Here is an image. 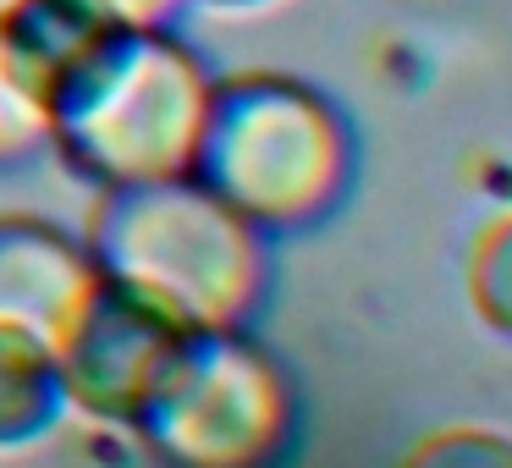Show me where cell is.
<instances>
[{
    "label": "cell",
    "mask_w": 512,
    "mask_h": 468,
    "mask_svg": "<svg viewBox=\"0 0 512 468\" xmlns=\"http://www.w3.org/2000/svg\"><path fill=\"white\" fill-rule=\"evenodd\" d=\"M182 331H193V325L171 320L166 309L94 270L89 292L56 331V369L67 386V408L100 430H127L155 375L166 369L171 347L182 342Z\"/></svg>",
    "instance_id": "5b68a950"
},
{
    "label": "cell",
    "mask_w": 512,
    "mask_h": 468,
    "mask_svg": "<svg viewBox=\"0 0 512 468\" xmlns=\"http://www.w3.org/2000/svg\"><path fill=\"white\" fill-rule=\"evenodd\" d=\"M6 6H12V0H0V12H6Z\"/></svg>",
    "instance_id": "5bb4252c"
},
{
    "label": "cell",
    "mask_w": 512,
    "mask_h": 468,
    "mask_svg": "<svg viewBox=\"0 0 512 468\" xmlns=\"http://www.w3.org/2000/svg\"><path fill=\"white\" fill-rule=\"evenodd\" d=\"M116 23H177L182 0H89Z\"/></svg>",
    "instance_id": "7c38bea8"
},
{
    "label": "cell",
    "mask_w": 512,
    "mask_h": 468,
    "mask_svg": "<svg viewBox=\"0 0 512 468\" xmlns=\"http://www.w3.org/2000/svg\"><path fill=\"white\" fill-rule=\"evenodd\" d=\"M468 303L485 331L512 342V210H501L468 248Z\"/></svg>",
    "instance_id": "9c48e42d"
},
{
    "label": "cell",
    "mask_w": 512,
    "mask_h": 468,
    "mask_svg": "<svg viewBox=\"0 0 512 468\" xmlns=\"http://www.w3.org/2000/svg\"><path fill=\"white\" fill-rule=\"evenodd\" d=\"M89 0H12L0 12V72L45 111V94L61 83V72L111 28Z\"/></svg>",
    "instance_id": "52a82bcc"
},
{
    "label": "cell",
    "mask_w": 512,
    "mask_h": 468,
    "mask_svg": "<svg viewBox=\"0 0 512 468\" xmlns=\"http://www.w3.org/2000/svg\"><path fill=\"white\" fill-rule=\"evenodd\" d=\"M413 463H512V435L479 430V424H452L413 446Z\"/></svg>",
    "instance_id": "30bf717a"
},
{
    "label": "cell",
    "mask_w": 512,
    "mask_h": 468,
    "mask_svg": "<svg viewBox=\"0 0 512 468\" xmlns=\"http://www.w3.org/2000/svg\"><path fill=\"white\" fill-rule=\"evenodd\" d=\"M188 171L265 237L303 232L347 199L358 138L342 105L298 72H215Z\"/></svg>",
    "instance_id": "7a4b0ae2"
},
{
    "label": "cell",
    "mask_w": 512,
    "mask_h": 468,
    "mask_svg": "<svg viewBox=\"0 0 512 468\" xmlns=\"http://www.w3.org/2000/svg\"><path fill=\"white\" fill-rule=\"evenodd\" d=\"M210 61L177 23H111L45 94V149L94 193L193 166Z\"/></svg>",
    "instance_id": "6da1fadb"
},
{
    "label": "cell",
    "mask_w": 512,
    "mask_h": 468,
    "mask_svg": "<svg viewBox=\"0 0 512 468\" xmlns=\"http://www.w3.org/2000/svg\"><path fill=\"white\" fill-rule=\"evenodd\" d=\"M182 6H204V12H232V17H243V12H265V6H281V0H182Z\"/></svg>",
    "instance_id": "4fadbf2b"
},
{
    "label": "cell",
    "mask_w": 512,
    "mask_h": 468,
    "mask_svg": "<svg viewBox=\"0 0 512 468\" xmlns=\"http://www.w3.org/2000/svg\"><path fill=\"white\" fill-rule=\"evenodd\" d=\"M94 281L89 243L45 215H0V325L56 342Z\"/></svg>",
    "instance_id": "8992f818"
},
{
    "label": "cell",
    "mask_w": 512,
    "mask_h": 468,
    "mask_svg": "<svg viewBox=\"0 0 512 468\" xmlns=\"http://www.w3.org/2000/svg\"><path fill=\"white\" fill-rule=\"evenodd\" d=\"M67 413L56 342L23 325H0V452H28L50 441Z\"/></svg>",
    "instance_id": "ba28073f"
},
{
    "label": "cell",
    "mask_w": 512,
    "mask_h": 468,
    "mask_svg": "<svg viewBox=\"0 0 512 468\" xmlns=\"http://www.w3.org/2000/svg\"><path fill=\"white\" fill-rule=\"evenodd\" d=\"M45 149V111L0 72V160H23Z\"/></svg>",
    "instance_id": "8fae6325"
},
{
    "label": "cell",
    "mask_w": 512,
    "mask_h": 468,
    "mask_svg": "<svg viewBox=\"0 0 512 468\" xmlns=\"http://www.w3.org/2000/svg\"><path fill=\"white\" fill-rule=\"evenodd\" d=\"M83 243L105 281L182 325H248L265 303V232L193 171L105 188Z\"/></svg>",
    "instance_id": "3957f363"
},
{
    "label": "cell",
    "mask_w": 512,
    "mask_h": 468,
    "mask_svg": "<svg viewBox=\"0 0 512 468\" xmlns=\"http://www.w3.org/2000/svg\"><path fill=\"white\" fill-rule=\"evenodd\" d=\"M298 430L292 375L248 325H193L171 347L127 435L182 468H248Z\"/></svg>",
    "instance_id": "277c9868"
}]
</instances>
